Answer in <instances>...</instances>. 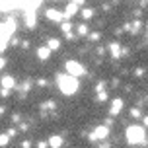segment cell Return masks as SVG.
Returning a JSON list of instances; mask_svg holds the SVG:
<instances>
[{"label": "cell", "instance_id": "6da1fadb", "mask_svg": "<svg viewBox=\"0 0 148 148\" xmlns=\"http://www.w3.org/2000/svg\"><path fill=\"white\" fill-rule=\"evenodd\" d=\"M57 84H59V90L64 94V96H72L74 92L78 90V86H80L78 78H76V76H72V74H68V72L57 76Z\"/></svg>", "mask_w": 148, "mask_h": 148}, {"label": "cell", "instance_id": "7a4b0ae2", "mask_svg": "<svg viewBox=\"0 0 148 148\" xmlns=\"http://www.w3.org/2000/svg\"><path fill=\"white\" fill-rule=\"evenodd\" d=\"M127 142L129 144H146V131L140 125H131L127 129Z\"/></svg>", "mask_w": 148, "mask_h": 148}, {"label": "cell", "instance_id": "3957f363", "mask_svg": "<svg viewBox=\"0 0 148 148\" xmlns=\"http://www.w3.org/2000/svg\"><path fill=\"white\" fill-rule=\"evenodd\" d=\"M64 68H66L68 74H72V76H76V78H80V76H84V74H86V68L82 66L78 60H66Z\"/></svg>", "mask_w": 148, "mask_h": 148}, {"label": "cell", "instance_id": "277c9868", "mask_svg": "<svg viewBox=\"0 0 148 148\" xmlns=\"http://www.w3.org/2000/svg\"><path fill=\"white\" fill-rule=\"evenodd\" d=\"M16 31V20H4L2 23V39H12V33Z\"/></svg>", "mask_w": 148, "mask_h": 148}, {"label": "cell", "instance_id": "5b68a950", "mask_svg": "<svg viewBox=\"0 0 148 148\" xmlns=\"http://www.w3.org/2000/svg\"><path fill=\"white\" fill-rule=\"evenodd\" d=\"M107 134H109V127L99 125L94 129V133H90V140H101V138H107Z\"/></svg>", "mask_w": 148, "mask_h": 148}, {"label": "cell", "instance_id": "8992f818", "mask_svg": "<svg viewBox=\"0 0 148 148\" xmlns=\"http://www.w3.org/2000/svg\"><path fill=\"white\" fill-rule=\"evenodd\" d=\"M45 16H47V20H51V22H57V23H60L66 16L62 14V12H59V10H55V8H49L47 12H45Z\"/></svg>", "mask_w": 148, "mask_h": 148}, {"label": "cell", "instance_id": "52a82bcc", "mask_svg": "<svg viewBox=\"0 0 148 148\" xmlns=\"http://www.w3.org/2000/svg\"><path fill=\"white\" fill-rule=\"evenodd\" d=\"M25 25L33 29L35 27V8H29L27 12H25Z\"/></svg>", "mask_w": 148, "mask_h": 148}, {"label": "cell", "instance_id": "ba28073f", "mask_svg": "<svg viewBox=\"0 0 148 148\" xmlns=\"http://www.w3.org/2000/svg\"><path fill=\"white\" fill-rule=\"evenodd\" d=\"M121 109H123V99H119V97H117V99H113V101H111L109 113L115 117V115H119V113H121Z\"/></svg>", "mask_w": 148, "mask_h": 148}, {"label": "cell", "instance_id": "9c48e42d", "mask_svg": "<svg viewBox=\"0 0 148 148\" xmlns=\"http://www.w3.org/2000/svg\"><path fill=\"white\" fill-rule=\"evenodd\" d=\"M51 47H49V45H47V47H39V49H37V57H39V59L41 60H47L49 59V57H51Z\"/></svg>", "mask_w": 148, "mask_h": 148}, {"label": "cell", "instance_id": "30bf717a", "mask_svg": "<svg viewBox=\"0 0 148 148\" xmlns=\"http://www.w3.org/2000/svg\"><path fill=\"white\" fill-rule=\"evenodd\" d=\"M109 51H111V57H113V59H119V57H121V45H119L117 41H113V43L109 45Z\"/></svg>", "mask_w": 148, "mask_h": 148}, {"label": "cell", "instance_id": "8fae6325", "mask_svg": "<svg viewBox=\"0 0 148 148\" xmlns=\"http://www.w3.org/2000/svg\"><path fill=\"white\" fill-rule=\"evenodd\" d=\"M2 88H8V90L16 88V80L12 76H2Z\"/></svg>", "mask_w": 148, "mask_h": 148}, {"label": "cell", "instance_id": "7c38bea8", "mask_svg": "<svg viewBox=\"0 0 148 148\" xmlns=\"http://www.w3.org/2000/svg\"><path fill=\"white\" fill-rule=\"evenodd\" d=\"M76 12H78V4H76V2H70L66 6V10H64V16H66V18H72Z\"/></svg>", "mask_w": 148, "mask_h": 148}, {"label": "cell", "instance_id": "4fadbf2b", "mask_svg": "<svg viewBox=\"0 0 148 148\" xmlns=\"http://www.w3.org/2000/svg\"><path fill=\"white\" fill-rule=\"evenodd\" d=\"M49 146L51 148H60L62 146V136H59V134L51 136V138H49Z\"/></svg>", "mask_w": 148, "mask_h": 148}, {"label": "cell", "instance_id": "5bb4252c", "mask_svg": "<svg viewBox=\"0 0 148 148\" xmlns=\"http://www.w3.org/2000/svg\"><path fill=\"white\" fill-rule=\"evenodd\" d=\"M47 45L51 47L53 51H57V49L60 47V41H59V39H49V41H47Z\"/></svg>", "mask_w": 148, "mask_h": 148}, {"label": "cell", "instance_id": "9a60e30c", "mask_svg": "<svg viewBox=\"0 0 148 148\" xmlns=\"http://www.w3.org/2000/svg\"><path fill=\"white\" fill-rule=\"evenodd\" d=\"M78 35L80 37L88 35V25H86V23H80V25H78Z\"/></svg>", "mask_w": 148, "mask_h": 148}, {"label": "cell", "instance_id": "2e32d148", "mask_svg": "<svg viewBox=\"0 0 148 148\" xmlns=\"http://www.w3.org/2000/svg\"><path fill=\"white\" fill-rule=\"evenodd\" d=\"M82 16H84V20H90V18L94 16V10H92V8H84V10H82Z\"/></svg>", "mask_w": 148, "mask_h": 148}, {"label": "cell", "instance_id": "e0dca14e", "mask_svg": "<svg viewBox=\"0 0 148 148\" xmlns=\"http://www.w3.org/2000/svg\"><path fill=\"white\" fill-rule=\"evenodd\" d=\"M8 142H10V133H4L2 136H0V144H2V146H6Z\"/></svg>", "mask_w": 148, "mask_h": 148}, {"label": "cell", "instance_id": "ac0fdd59", "mask_svg": "<svg viewBox=\"0 0 148 148\" xmlns=\"http://www.w3.org/2000/svg\"><path fill=\"white\" fill-rule=\"evenodd\" d=\"M140 27H142V23L136 20V22H133V27H131V31H133V33H138V31H140Z\"/></svg>", "mask_w": 148, "mask_h": 148}, {"label": "cell", "instance_id": "d6986e66", "mask_svg": "<svg viewBox=\"0 0 148 148\" xmlns=\"http://www.w3.org/2000/svg\"><path fill=\"white\" fill-rule=\"evenodd\" d=\"M105 99H107V92H97V101H105Z\"/></svg>", "mask_w": 148, "mask_h": 148}, {"label": "cell", "instance_id": "ffe728a7", "mask_svg": "<svg viewBox=\"0 0 148 148\" xmlns=\"http://www.w3.org/2000/svg\"><path fill=\"white\" fill-rule=\"evenodd\" d=\"M131 117L138 119V117H140V109H138V107H133V109H131Z\"/></svg>", "mask_w": 148, "mask_h": 148}, {"label": "cell", "instance_id": "44dd1931", "mask_svg": "<svg viewBox=\"0 0 148 148\" xmlns=\"http://www.w3.org/2000/svg\"><path fill=\"white\" fill-rule=\"evenodd\" d=\"M60 27H62V31H64V33H68V31L72 29V23H70V22H64Z\"/></svg>", "mask_w": 148, "mask_h": 148}, {"label": "cell", "instance_id": "7402d4cb", "mask_svg": "<svg viewBox=\"0 0 148 148\" xmlns=\"http://www.w3.org/2000/svg\"><path fill=\"white\" fill-rule=\"evenodd\" d=\"M53 107H55V101H45L41 105V109H53Z\"/></svg>", "mask_w": 148, "mask_h": 148}, {"label": "cell", "instance_id": "603a6c76", "mask_svg": "<svg viewBox=\"0 0 148 148\" xmlns=\"http://www.w3.org/2000/svg\"><path fill=\"white\" fill-rule=\"evenodd\" d=\"M105 90V82H97V86H96V92H103Z\"/></svg>", "mask_w": 148, "mask_h": 148}, {"label": "cell", "instance_id": "cb8c5ba5", "mask_svg": "<svg viewBox=\"0 0 148 148\" xmlns=\"http://www.w3.org/2000/svg\"><path fill=\"white\" fill-rule=\"evenodd\" d=\"M20 88H22L23 92H27V90L31 88V82H23V84H22V86H20Z\"/></svg>", "mask_w": 148, "mask_h": 148}, {"label": "cell", "instance_id": "d4e9b609", "mask_svg": "<svg viewBox=\"0 0 148 148\" xmlns=\"http://www.w3.org/2000/svg\"><path fill=\"white\" fill-rule=\"evenodd\" d=\"M90 41H99V33H90Z\"/></svg>", "mask_w": 148, "mask_h": 148}, {"label": "cell", "instance_id": "484cf974", "mask_svg": "<svg viewBox=\"0 0 148 148\" xmlns=\"http://www.w3.org/2000/svg\"><path fill=\"white\" fill-rule=\"evenodd\" d=\"M64 37H66L68 41H74V39H76V37H74V33H72V31H68V33H64Z\"/></svg>", "mask_w": 148, "mask_h": 148}, {"label": "cell", "instance_id": "4316f807", "mask_svg": "<svg viewBox=\"0 0 148 148\" xmlns=\"http://www.w3.org/2000/svg\"><path fill=\"white\" fill-rule=\"evenodd\" d=\"M144 74V68H134V76H142Z\"/></svg>", "mask_w": 148, "mask_h": 148}, {"label": "cell", "instance_id": "83f0119b", "mask_svg": "<svg viewBox=\"0 0 148 148\" xmlns=\"http://www.w3.org/2000/svg\"><path fill=\"white\" fill-rule=\"evenodd\" d=\"M47 84H49L47 80H37V86H41V88H47Z\"/></svg>", "mask_w": 148, "mask_h": 148}, {"label": "cell", "instance_id": "f1b7e54d", "mask_svg": "<svg viewBox=\"0 0 148 148\" xmlns=\"http://www.w3.org/2000/svg\"><path fill=\"white\" fill-rule=\"evenodd\" d=\"M47 146H49V140H47V142H43V140L37 142V148H47Z\"/></svg>", "mask_w": 148, "mask_h": 148}, {"label": "cell", "instance_id": "f546056e", "mask_svg": "<svg viewBox=\"0 0 148 148\" xmlns=\"http://www.w3.org/2000/svg\"><path fill=\"white\" fill-rule=\"evenodd\" d=\"M22 148H31V142L29 140H23L22 142Z\"/></svg>", "mask_w": 148, "mask_h": 148}, {"label": "cell", "instance_id": "4dcf8cb0", "mask_svg": "<svg viewBox=\"0 0 148 148\" xmlns=\"http://www.w3.org/2000/svg\"><path fill=\"white\" fill-rule=\"evenodd\" d=\"M22 49H29V41H22Z\"/></svg>", "mask_w": 148, "mask_h": 148}, {"label": "cell", "instance_id": "1f68e13d", "mask_svg": "<svg viewBox=\"0 0 148 148\" xmlns=\"http://www.w3.org/2000/svg\"><path fill=\"white\" fill-rule=\"evenodd\" d=\"M12 121H14V123H18V121H20V115H18V113H14V115H12Z\"/></svg>", "mask_w": 148, "mask_h": 148}, {"label": "cell", "instance_id": "d6a6232c", "mask_svg": "<svg viewBox=\"0 0 148 148\" xmlns=\"http://www.w3.org/2000/svg\"><path fill=\"white\" fill-rule=\"evenodd\" d=\"M8 133H10V136H16V134H18V131H16V129H10Z\"/></svg>", "mask_w": 148, "mask_h": 148}, {"label": "cell", "instance_id": "836d02e7", "mask_svg": "<svg viewBox=\"0 0 148 148\" xmlns=\"http://www.w3.org/2000/svg\"><path fill=\"white\" fill-rule=\"evenodd\" d=\"M72 2H76L78 6H82V4H84V0H72Z\"/></svg>", "mask_w": 148, "mask_h": 148}, {"label": "cell", "instance_id": "e575fe53", "mask_svg": "<svg viewBox=\"0 0 148 148\" xmlns=\"http://www.w3.org/2000/svg\"><path fill=\"white\" fill-rule=\"evenodd\" d=\"M144 127H148V117H144Z\"/></svg>", "mask_w": 148, "mask_h": 148}, {"label": "cell", "instance_id": "d590c367", "mask_svg": "<svg viewBox=\"0 0 148 148\" xmlns=\"http://www.w3.org/2000/svg\"><path fill=\"white\" fill-rule=\"evenodd\" d=\"M101 148H109V146H107V144H105V146H101Z\"/></svg>", "mask_w": 148, "mask_h": 148}, {"label": "cell", "instance_id": "8d00e7d4", "mask_svg": "<svg viewBox=\"0 0 148 148\" xmlns=\"http://www.w3.org/2000/svg\"><path fill=\"white\" fill-rule=\"evenodd\" d=\"M146 2H148V0H146Z\"/></svg>", "mask_w": 148, "mask_h": 148}]
</instances>
